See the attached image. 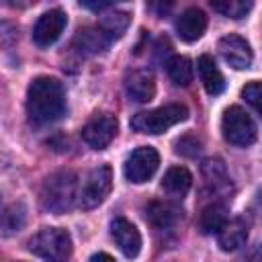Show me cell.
Segmentation results:
<instances>
[{
	"instance_id": "cell-1",
	"label": "cell",
	"mask_w": 262,
	"mask_h": 262,
	"mask_svg": "<svg viewBox=\"0 0 262 262\" xmlns=\"http://www.w3.org/2000/svg\"><path fill=\"white\" fill-rule=\"evenodd\" d=\"M27 115L37 127L59 121L66 115V90L57 78L39 76L27 88Z\"/></svg>"
},
{
	"instance_id": "cell-2",
	"label": "cell",
	"mask_w": 262,
	"mask_h": 262,
	"mask_svg": "<svg viewBox=\"0 0 262 262\" xmlns=\"http://www.w3.org/2000/svg\"><path fill=\"white\" fill-rule=\"evenodd\" d=\"M78 199V176L72 170L53 172L41 188V205L53 215L68 213Z\"/></svg>"
},
{
	"instance_id": "cell-3",
	"label": "cell",
	"mask_w": 262,
	"mask_h": 262,
	"mask_svg": "<svg viewBox=\"0 0 262 262\" xmlns=\"http://www.w3.org/2000/svg\"><path fill=\"white\" fill-rule=\"evenodd\" d=\"M29 252L45 262H66L72 254V237L61 227H45L29 239Z\"/></svg>"
},
{
	"instance_id": "cell-4",
	"label": "cell",
	"mask_w": 262,
	"mask_h": 262,
	"mask_svg": "<svg viewBox=\"0 0 262 262\" xmlns=\"http://www.w3.org/2000/svg\"><path fill=\"white\" fill-rule=\"evenodd\" d=\"M186 119H188V108L184 104H166V106H160L154 111L137 113L131 119V129L137 133L158 135Z\"/></svg>"
},
{
	"instance_id": "cell-5",
	"label": "cell",
	"mask_w": 262,
	"mask_h": 262,
	"mask_svg": "<svg viewBox=\"0 0 262 262\" xmlns=\"http://www.w3.org/2000/svg\"><path fill=\"white\" fill-rule=\"evenodd\" d=\"M221 133L227 143L248 147L256 141V123L242 106H229L221 117Z\"/></svg>"
},
{
	"instance_id": "cell-6",
	"label": "cell",
	"mask_w": 262,
	"mask_h": 262,
	"mask_svg": "<svg viewBox=\"0 0 262 262\" xmlns=\"http://www.w3.org/2000/svg\"><path fill=\"white\" fill-rule=\"evenodd\" d=\"M113 188V170L111 166H98L92 168L86 178L82 180V186L78 190V203L82 209H94L108 196Z\"/></svg>"
},
{
	"instance_id": "cell-7",
	"label": "cell",
	"mask_w": 262,
	"mask_h": 262,
	"mask_svg": "<svg viewBox=\"0 0 262 262\" xmlns=\"http://www.w3.org/2000/svg\"><path fill=\"white\" fill-rule=\"evenodd\" d=\"M160 166V156L154 147L149 145H141L137 149L131 151V156L125 160V178L133 184H141V182H147L156 170Z\"/></svg>"
},
{
	"instance_id": "cell-8",
	"label": "cell",
	"mask_w": 262,
	"mask_h": 262,
	"mask_svg": "<svg viewBox=\"0 0 262 262\" xmlns=\"http://www.w3.org/2000/svg\"><path fill=\"white\" fill-rule=\"evenodd\" d=\"M117 133V119L108 113L94 115L84 127H82V139L92 149H104Z\"/></svg>"
},
{
	"instance_id": "cell-9",
	"label": "cell",
	"mask_w": 262,
	"mask_h": 262,
	"mask_svg": "<svg viewBox=\"0 0 262 262\" xmlns=\"http://www.w3.org/2000/svg\"><path fill=\"white\" fill-rule=\"evenodd\" d=\"M66 25H68V16L61 8L47 10L39 16V20L33 27V41L39 47H49L51 43H55L61 37Z\"/></svg>"
},
{
	"instance_id": "cell-10",
	"label": "cell",
	"mask_w": 262,
	"mask_h": 262,
	"mask_svg": "<svg viewBox=\"0 0 262 262\" xmlns=\"http://www.w3.org/2000/svg\"><path fill=\"white\" fill-rule=\"evenodd\" d=\"M219 53L233 70H248L252 66V47L239 35H225L219 39Z\"/></svg>"
},
{
	"instance_id": "cell-11",
	"label": "cell",
	"mask_w": 262,
	"mask_h": 262,
	"mask_svg": "<svg viewBox=\"0 0 262 262\" xmlns=\"http://www.w3.org/2000/svg\"><path fill=\"white\" fill-rule=\"evenodd\" d=\"M111 237L115 246L123 252V256L127 258H135L141 250V235L137 227L125 217H117L111 221Z\"/></svg>"
},
{
	"instance_id": "cell-12",
	"label": "cell",
	"mask_w": 262,
	"mask_h": 262,
	"mask_svg": "<svg viewBox=\"0 0 262 262\" xmlns=\"http://www.w3.org/2000/svg\"><path fill=\"white\" fill-rule=\"evenodd\" d=\"M125 92L135 102H149L156 96V78L151 70H133L125 78Z\"/></svg>"
},
{
	"instance_id": "cell-13",
	"label": "cell",
	"mask_w": 262,
	"mask_h": 262,
	"mask_svg": "<svg viewBox=\"0 0 262 262\" xmlns=\"http://www.w3.org/2000/svg\"><path fill=\"white\" fill-rule=\"evenodd\" d=\"M205 29H207V14L196 6L182 10L180 16L176 18V33L184 43H192L201 39Z\"/></svg>"
},
{
	"instance_id": "cell-14",
	"label": "cell",
	"mask_w": 262,
	"mask_h": 262,
	"mask_svg": "<svg viewBox=\"0 0 262 262\" xmlns=\"http://www.w3.org/2000/svg\"><path fill=\"white\" fill-rule=\"evenodd\" d=\"M182 217V209L172 201H151L145 207V219L156 229H168Z\"/></svg>"
},
{
	"instance_id": "cell-15",
	"label": "cell",
	"mask_w": 262,
	"mask_h": 262,
	"mask_svg": "<svg viewBox=\"0 0 262 262\" xmlns=\"http://www.w3.org/2000/svg\"><path fill=\"white\" fill-rule=\"evenodd\" d=\"M248 239V221L244 217L227 219L225 225L217 231V244L223 252H233Z\"/></svg>"
},
{
	"instance_id": "cell-16",
	"label": "cell",
	"mask_w": 262,
	"mask_h": 262,
	"mask_svg": "<svg viewBox=\"0 0 262 262\" xmlns=\"http://www.w3.org/2000/svg\"><path fill=\"white\" fill-rule=\"evenodd\" d=\"M74 45L84 55H96V53H102L111 45V39L96 25V27H84V29H80L76 33V37H74Z\"/></svg>"
},
{
	"instance_id": "cell-17",
	"label": "cell",
	"mask_w": 262,
	"mask_h": 262,
	"mask_svg": "<svg viewBox=\"0 0 262 262\" xmlns=\"http://www.w3.org/2000/svg\"><path fill=\"white\" fill-rule=\"evenodd\" d=\"M196 70H199V78H201V82H203L207 94L217 96V94L223 92L225 80H223V74H221V70L217 68V63H215V59H213L211 55L203 53V55L196 59Z\"/></svg>"
},
{
	"instance_id": "cell-18",
	"label": "cell",
	"mask_w": 262,
	"mask_h": 262,
	"mask_svg": "<svg viewBox=\"0 0 262 262\" xmlns=\"http://www.w3.org/2000/svg\"><path fill=\"white\" fill-rule=\"evenodd\" d=\"M192 184V174L184 166L170 168L162 178V188L172 196H184Z\"/></svg>"
},
{
	"instance_id": "cell-19",
	"label": "cell",
	"mask_w": 262,
	"mask_h": 262,
	"mask_svg": "<svg viewBox=\"0 0 262 262\" xmlns=\"http://www.w3.org/2000/svg\"><path fill=\"white\" fill-rule=\"evenodd\" d=\"M227 221V207L223 203H211L207 205L199 215V229L201 233H217Z\"/></svg>"
},
{
	"instance_id": "cell-20",
	"label": "cell",
	"mask_w": 262,
	"mask_h": 262,
	"mask_svg": "<svg viewBox=\"0 0 262 262\" xmlns=\"http://www.w3.org/2000/svg\"><path fill=\"white\" fill-rule=\"evenodd\" d=\"M27 223V207L23 203H10L0 211V231L4 235L18 233Z\"/></svg>"
},
{
	"instance_id": "cell-21",
	"label": "cell",
	"mask_w": 262,
	"mask_h": 262,
	"mask_svg": "<svg viewBox=\"0 0 262 262\" xmlns=\"http://www.w3.org/2000/svg\"><path fill=\"white\" fill-rule=\"evenodd\" d=\"M166 72L176 86H188L192 82V63L184 55H172L166 61Z\"/></svg>"
},
{
	"instance_id": "cell-22",
	"label": "cell",
	"mask_w": 262,
	"mask_h": 262,
	"mask_svg": "<svg viewBox=\"0 0 262 262\" xmlns=\"http://www.w3.org/2000/svg\"><path fill=\"white\" fill-rule=\"evenodd\" d=\"M98 27L104 31V35H106L111 41H113V39H119V37L125 33V29L129 27V14L115 10V12L106 14V16H102V20H100Z\"/></svg>"
},
{
	"instance_id": "cell-23",
	"label": "cell",
	"mask_w": 262,
	"mask_h": 262,
	"mask_svg": "<svg viewBox=\"0 0 262 262\" xmlns=\"http://www.w3.org/2000/svg\"><path fill=\"white\" fill-rule=\"evenodd\" d=\"M201 172H203V178L213 186L227 184V170L221 158H207L201 164Z\"/></svg>"
},
{
	"instance_id": "cell-24",
	"label": "cell",
	"mask_w": 262,
	"mask_h": 262,
	"mask_svg": "<svg viewBox=\"0 0 262 262\" xmlns=\"http://www.w3.org/2000/svg\"><path fill=\"white\" fill-rule=\"evenodd\" d=\"M213 10L221 12L223 16H229V18H242L248 14V10L252 8V2H244V0H213L211 2Z\"/></svg>"
},
{
	"instance_id": "cell-25",
	"label": "cell",
	"mask_w": 262,
	"mask_h": 262,
	"mask_svg": "<svg viewBox=\"0 0 262 262\" xmlns=\"http://www.w3.org/2000/svg\"><path fill=\"white\" fill-rule=\"evenodd\" d=\"M201 149H203V143H201V139L194 137V135H182V137L176 141V154L194 158Z\"/></svg>"
},
{
	"instance_id": "cell-26",
	"label": "cell",
	"mask_w": 262,
	"mask_h": 262,
	"mask_svg": "<svg viewBox=\"0 0 262 262\" xmlns=\"http://www.w3.org/2000/svg\"><path fill=\"white\" fill-rule=\"evenodd\" d=\"M242 96L246 98V102L258 113L260 111V98H262V86H260V82H250V84H246L244 88H242Z\"/></svg>"
},
{
	"instance_id": "cell-27",
	"label": "cell",
	"mask_w": 262,
	"mask_h": 262,
	"mask_svg": "<svg viewBox=\"0 0 262 262\" xmlns=\"http://www.w3.org/2000/svg\"><path fill=\"white\" fill-rule=\"evenodd\" d=\"M16 37H18V29H16V25L2 20V23H0V49L10 47V45L16 41Z\"/></svg>"
},
{
	"instance_id": "cell-28",
	"label": "cell",
	"mask_w": 262,
	"mask_h": 262,
	"mask_svg": "<svg viewBox=\"0 0 262 262\" xmlns=\"http://www.w3.org/2000/svg\"><path fill=\"white\" fill-rule=\"evenodd\" d=\"M90 262H115V258L108 256V254H104V252H98V254H94L90 258Z\"/></svg>"
}]
</instances>
